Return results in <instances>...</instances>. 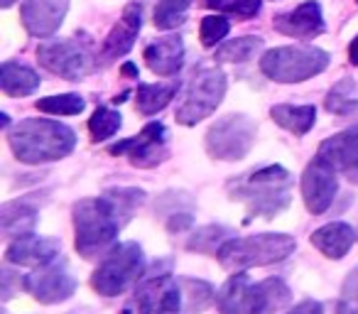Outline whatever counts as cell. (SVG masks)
<instances>
[{"label": "cell", "instance_id": "cell-36", "mask_svg": "<svg viewBox=\"0 0 358 314\" xmlns=\"http://www.w3.org/2000/svg\"><path fill=\"white\" fill-rule=\"evenodd\" d=\"M263 8V0H234V3H224V10L229 15H236L238 20H250L255 17Z\"/></svg>", "mask_w": 358, "mask_h": 314}, {"label": "cell", "instance_id": "cell-27", "mask_svg": "<svg viewBox=\"0 0 358 314\" xmlns=\"http://www.w3.org/2000/svg\"><path fill=\"white\" fill-rule=\"evenodd\" d=\"M182 285V294H185V309L187 312H201V309L211 307L216 302V290L204 280L194 278H179Z\"/></svg>", "mask_w": 358, "mask_h": 314}, {"label": "cell", "instance_id": "cell-38", "mask_svg": "<svg viewBox=\"0 0 358 314\" xmlns=\"http://www.w3.org/2000/svg\"><path fill=\"white\" fill-rule=\"evenodd\" d=\"M287 314H324L322 304L314 302V299H304V302H299L294 309H289Z\"/></svg>", "mask_w": 358, "mask_h": 314}, {"label": "cell", "instance_id": "cell-12", "mask_svg": "<svg viewBox=\"0 0 358 314\" xmlns=\"http://www.w3.org/2000/svg\"><path fill=\"white\" fill-rule=\"evenodd\" d=\"M135 307L140 314H177L185 307L182 285L172 275H155L135 290Z\"/></svg>", "mask_w": 358, "mask_h": 314}, {"label": "cell", "instance_id": "cell-9", "mask_svg": "<svg viewBox=\"0 0 358 314\" xmlns=\"http://www.w3.org/2000/svg\"><path fill=\"white\" fill-rule=\"evenodd\" d=\"M255 123L245 113H229L219 118L206 133V150L211 157L224 162L243 160L255 145Z\"/></svg>", "mask_w": 358, "mask_h": 314}, {"label": "cell", "instance_id": "cell-43", "mask_svg": "<svg viewBox=\"0 0 358 314\" xmlns=\"http://www.w3.org/2000/svg\"><path fill=\"white\" fill-rule=\"evenodd\" d=\"M15 3H17V0H0V6H3V8H10V6H15Z\"/></svg>", "mask_w": 358, "mask_h": 314}, {"label": "cell", "instance_id": "cell-11", "mask_svg": "<svg viewBox=\"0 0 358 314\" xmlns=\"http://www.w3.org/2000/svg\"><path fill=\"white\" fill-rule=\"evenodd\" d=\"M110 155H125L130 165L140 167V170L157 167L159 162L167 160V128L152 120L140 130V135L110 145Z\"/></svg>", "mask_w": 358, "mask_h": 314}, {"label": "cell", "instance_id": "cell-32", "mask_svg": "<svg viewBox=\"0 0 358 314\" xmlns=\"http://www.w3.org/2000/svg\"><path fill=\"white\" fill-rule=\"evenodd\" d=\"M120 123H123V120H120L118 110L108 108V106H101V108H96L94 115H91L89 130H91V135H94V140H108L118 133Z\"/></svg>", "mask_w": 358, "mask_h": 314}, {"label": "cell", "instance_id": "cell-16", "mask_svg": "<svg viewBox=\"0 0 358 314\" xmlns=\"http://www.w3.org/2000/svg\"><path fill=\"white\" fill-rule=\"evenodd\" d=\"M319 157L358 185V125L324 140L319 148Z\"/></svg>", "mask_w": 358, "mask_h": 314}, {"label": "cell", "instance_id": "cell-41", "mask_svg": "<svg viewBox=\"0 0 358 314\" xmlns=\"http://www.w3.org/2000/svg\"><path fill=\"white\" fill-rule=\"evenodd\" d=\"M204 8H224V0H201Z\"/></svg>", "mask_w": 358, "mask_h": 314}, {"label": "cell", "instance_id": "cell-33", "mask_svg": "<svg viewBox=\"0 0 358 314\" xmlns=\"http://www.w3.org/2000/svg\"><path fill=\"white\" fill-rule=\"evenodd\" d=\"M106 197L110 199V204L115 206V211L120 214V219H128L133 214V209H138L145 201V192L143 190H133V187H118V190H108Z\"/></svg>", "mask_w": 358, "mask_h": 314}, {"label": "cell", "instance_id": "cell-10", "mask_svg": "<svg viewBox=\"0 0 358 314\" xmlns=\"http://www.w3.org/2000/svg\"><path fill=\"white\" fill-rule=\"evenodd\" d=\"M37 59L52 74L66 81H81L89 71H94V59L86 45L76 40H52L37 47Z\"/></svg>", "mask_w": 358, "mask_h": 314}, {"label": "cell", "instance_id": "cell-42", "mask_svg": "<svg viewBox=\"0 0 358 314\" xmlns=\"http://www.w3.org/2000/svg\"><path fill=\"white\" fill-rule=\"evenodd\" d=\"M128 96H130V94H128V91H123V94H120V96H115V99H113V101H115V104H123V101H125V99H128Z\"/></svg>", "mask_w": 358, "mask_h": 314}, {"label": "cell", "instance_id": "cell-7", "mask_svg": "<svg viewBox=\"0 0 358 314\" xmlns=\"http://www.w3.org/2000/svg\"><path fill=\"white\" fill-rule=\"evenodd\" d=\"M145 273V255L143 248L133 241L118 243L103 255V260L96 268L91 285L103 297L123 294L128 287H133Z\"/></svg>", "mask_w": 358, "mask_h": 314}, {"label": "cell", "instance_id": "cell-23", "mask_svg": "<svg viewBox=\"0 0 358 314\" xmlns=\"http://www.w3.org/2000/svg\"><path fill=\"white\" fill-rule=\"evenodd\" d=\"M0 89L8 96H30L40 89V76L35 69L17 62H3L0 69Z\"/></svg>", "mask_w": 358, "mask_h": 314}, {"label": "cell", "instance_id": "cell-19", "mask_svg": "<svg viewBox=\"0 0 358 314\" xmlns=\"http://www.w3.org/2000/svg\"><path fill=\"white\" fill-rule=\"evenodd\" d=\"M140 27H143V8L138 3H130L125 6L120 20L113 25V30L108 32V37L103 40V47H101V59L110 62L118 59V57H125L135 45V37H138Z\"/></svg>", "mask_w": 358, "mask_h": 314}, {"label": "cell", "instance_id": "cell-14", "mask_svg": "<svg viewBox=\"0 0 358 314\" xmlns=\"http://www.w3.org/2000/svg\"><path fill=\"white\" fill-rule=\"evenodd\" d=\"M22 287L35 299H40L42 304H57V302H64V299H69L71 294H74L76 280L66 273V268L50 263L37 270V273L27 275V278L22 280Z\"/></svg>", "mask_w": 358, "mask_h": 314}, {"label": "cell", "instance_id": "cell-35", "mask_svg": "<svg viewBox=\"0 0 358 314\" xmlns=\"http://www.w3.org/2000/svg\"><path fill=\"white\" fill-rule=\"evenodd\" d=\"M336 314H358V268H353L343 280Z\"/></svg>", "mask_w": 358, "mask_h": 314}, {"label": "cell", "instance_id": "cell-39", "mask_svg": "<svg viewBox=\"0 0 358 314\" xmlns=\"http://www.w3.org/2000/svg\"><path fill=\"white\" fill-rule=\"evenodd\" d=\"M348 62H351L353 66H358V35L351 40V45H348Z\"/></svg>", "mask_w": 358, "mask_h": 314}, {"label": "cell", "instance_id": "cell-2", "mask_svg": "<svg viewBox=\"0 0 358 314\" xmlns=\"http://www.w3.org/2000/svg\"><path fill=\"white\" fill-rule=\"evenodd\" d=\"M289 190H292V175L280 165L260 167L229 182L231 199L243 201L248 206V216H265V219H273L275 214L287 209Z\"/></svg>", "mask_w": 358, "mask_h": 314}, {"label": "cell", "instance_id": "cell-3", "mask_svg": "<svg viewBox=\"0 0 358 314\" xmlns=\"http://www.w3.org/2000/svg\"><path fill=\"white\" fill-rule=\"evenodd\" d=\"M289 299L292 292L285 280L268 278L253 285L243 270L231 275L216 294L221 314H275L287 307Z\"/></svg>", "mask_w": 358, "mask_h": 314}, {"label": "cell", "instance_id": "cell-37", "mask_svg": "<svg viewBox=\"0 0 358 314\" xmlns=\"http://www.w3.org/2000/svg\"><path fill=\"white\" fill-rule=\"evenodd\" d=\"M192 224H194V219H192L189 211H172V214H167V229L172 231V234L189 229Z\"/></svg>", "mask_w": 358, "mask_h": 314}, {"label": "cell", "instance_id": "cell-22", "mask_svg": "<svg viewBox=\"0 0 358 314\" xmlns=\"http://www.w3.org/2000/svg\"><path fill=\"white\" fill-rule=\"evenodd\" d=\"M0 224H3V234L10 238H20V236L30 234L37 224V206L32 199H17L8 201L0 209Z\"/></svg>", "mask_w": 358, "mask_h": 314}, {"label": "cell", "instance_id": "cell-29", "mask_svg": "<svg viewBox=\"0 0 358 314\" xmlns=\"http://www.w3.org/2000/svg\"><path fill=\"white\" fill-rule=\"evenodd\" d=\"M356 94V84L353 79H343L329 91L327 96V110L329 113H336V115H353L358 113V101L353 99Z\"/></svg>", "mask_w": 358, "mask_h": 314}, {"label": "cell", "instance_id": "cell-31", "mask_svg": "<svg viewBox=\"0 0 358 314\" xmlns=\"http://www.w3.org/2000/svg\"><path fill=\"white\" fill-rule=\"evenodd\" d=\"M37 108L50 115H79L86 108V101L79 94H59L40 99L37 101Z\"/></svg>", "mask_w": 358, "mask_h": 314}, {"label": "cell", "instance_id": "cell-18", "mask_svg": "<svg viewBox=\"0 0 358 314\" xmlns=\"http://www.w3.org/2000/svg\"><path fill=\"white\" fill-rule=\"evenodd\" d=\"M59 241L45 238V236L25 234L15 238L6 250L8 263L25 265V268H45V265L55 263L59 255Z\"/></svg>", "mask_w": 358, "mask_h": 314}, {"label": "cell", "instance_id": "cell-25", "mask_svg": "<svg viewBox=\"0 0 358 314\" xmlns=\"http://www.w3.org/2000/svg\"><path fill=\"white\" fill-rule=\"evenodd\" d=\"M179 86L177 84H140L138 86V110L143 115H157L169 106Z\"/></svg>", "mask_w": 358, "mask_h": 314}, {"label": "cell", "instance_id": "cell-6", "mask_svg": "<svg viewBox=\"0 0 358 314\" xmlns=\"http://www.w3.org/2000/svg\"><path fill=\"white\" fill-rule=\"evenodd\" d=\"M329 66V52L312 45L275 47L260 59V71L280 84H299L322 74Z\"/></svg>", "mask_w": 358, "mask_h": 314}, {"label": "cell", "instance_id": "cell-1", "mask_svg": "<svg viewBox=\"0 0 358 314\" xmlns=\"http://www.w3.org/2000/svg\"><path fill=\"white\" fill-rule=\"evenodd\" d=\"M10 150L25 165L62 160L74 150L76 133L69 125L50 118H27L10 130Z\"/></svg>", "mask_w": 358, "mask_h": 314}, {"label": "cell", "instance_id": "cell-20", "mask_svg": "<svg viewBox=\"0 0 358 314\" xmlns=\"http://www.w3.org/2000/svg\"><path fill=\"white\" fill-rule=\"evenodd\" d=\"M145 62H148V66L155 74L174 76L182 69V64H185V42H182V37L169 35L152 42L145 50Z\"/></svg>", "mask_w": 358, "mask_h": 314}, {"label": "cell", "instance_id": "cell-15", "mask_svg": "<svg viewBox=\"0 0 358 314\" xmlns=\"http://www.w3.org/2000/svg\"><path fill=\"white\" fill-rule=\"evenodd\" d=\"M69 10V0H25L20 17L32 37H50L62 27Z\"/></svg>", "mask_w": 358, "mask_h": 314}, {"label": "cell", "instance_id": "cell-34", "mask_svg": "<svg viewBox=\"0 0 358 314\" xmlns=\"http://www.w3.org/2000/svg\"><path fill=\"white\" fill-rule=\"evenodd\" d=\"M231 30V22L229 17L224 15H206L201 20L199 27V37H201V45L204 47H216Z\"/></svg>", "mask_w": 358, "mask_h": 314}, {"label": "cell", "instance_id": "cell-30", "mask_svg": "<svg viewBox=\"0 0 358 314\" xmlns=\"http://www.w3.org/2000/svg\"><path fill=\"white\" fill-rule=\"evenodd\" d=\"M192 0H159L155 8V27L157 30H177L187 17Z\"/></svg>", "mask_w": 358, "mask_h": 314}, {"label": "cell", "instance_id": "cell-8", "mask_svg": "<svg viewBox=\"0 0 358 314\" xmlns=\"http://www.w3.org/2000/svg\"><path fill=\"white\" fill-rule=\"evenodd\" d=\"M226 96V74L216 66H199L192 74L185 96L177 106V123L196 125L209 118Z\"/></svg>", "mask_w": 358, "mask_h": 314}, {"label": "cell", "instance_id": "cell-24", "mask_svg": "<svg viewBox=\"0 0 358 314\" xmlns=\"http://www.w3.org/2000/svg\"><path fill=\"white\" fill-rule=\"evenodd\" d=\"M270 118L280 125V128L289 130L294 135H307L312 125L317 123V108L314 106H289L280 104L270 108Z\"/></svg>", "mask_w": 358, "mask_h": 314}, {"label": "cell", "instance_id": "cell-40", "mask_svg": "<svg viewBox=\"0 0 358 314\" xmlns=\"http://www.w3.org/2000/svg\"><path fill=\"white\" fill-rule=\"evenodd\" d=\"M120 71H123V76H133V79H138V66L133 64V62H125L123 66H120Z\"/></svg>", "mask_w": 358, "mask_h": 314}, {"label": "cell", "instance_id": "cell-28", "mask_svg": "<svg viewBox=\"0 0 358 314\" xmlns=\"http://www.w3.org/2000/svg\"><path fill=\"white\" fill-rule=\"evenodd\" d=\"M231 238V231L226 226H204V229L194 231L192 238L187 241V248L196 250V253L216 255L219 248Z\"/></svg>", "mask_w": 358, "mask_h": 314}, {"label": "cell", "instance_id": "cell-21", "mask_svg": "<svg viewBox=\"0 0 358 314\" xmlns=\"http://www.w3.org/2000/svg\"><path fill=\"white\" fill-rule=\"evenodd\" d=\"M356 241L358 231H353V226L343 224V221H331L312 234V245L331 260H341Z\"/></svg>", "mask_w": 358, "mask_h": 314}, {"label": "cell", "instance_id": "cell-17", "mask_svg": "<svg viewBox=\"0 0 358 314\" xmlns=\"http://www.w3.org/2000/svg\"><path fill=\"white\" fill-rule=\"evenodd\" d=\"M275 30L280 35L294 37V40H312V37L324 32V15L322 6L317 0H307L302 6H297L289 13H280L273 20Z\"/></svg>", "mask_w": 358, "mask_h": 314}, {"label": "cell", "instance_id": "cell-5", "mask_svg": "<svg viewBox=\"0 0 358 314\" xmlns=\"http://www.w3.org/2000/svg\"><path fill=\"white\" fill-rule=\"evenodd\" d=\"M294 248H297V241L287 234H255L243 238H229L219 248L216 258L229 270H245L280 263L292 255Z\"/></svg>", "mask_w": 358, "mask_h": 314}, {"label": "cell", "instance_id": "cell-4", "mask_svg": "<svg viewBox=\"0 0 358 314\" xmlns=\"http://www.w3.org/2000/svg\"><path fill=\"white\" fill-rule=\"evenodd\" d=\"M120 226H123V219L106 194L99 199H81L74 206L76 250L84 258L108 253L113 248Z\"/></svg>", "mask_w": 358, "mask_h": 314}, {"label": "cell", "instance_id": "cell-13", "mask_svg": "<svg viewBox=\"0 0 358 314\" xmlns=\"http://www.w3.org/2000/svg\"><path fill=\"white\" fill-rule=\"evenodd\" d=\"M338 172L322 157H314L302 175V199L312 214H324L334 204L338 192Z\"/></svg>", "mask_w": 358, "mask_h": 314}, {"label": "cell", "instance_id": "cell-26", "mask_svg": "<svg viewBox=\"0 0 358 314\" xmlns=\"http://www.w3.org/2000/svg\"><path fill=\"white\" fill-rule=\"evenodd\" d=\"M263 50V37L258 35H245L238 40H229L216 50V59L231 62V64H243V62L253 59L258 52Z\"/></svg>", "mask_w": 358, "mask_h": 314}]
</instances>
